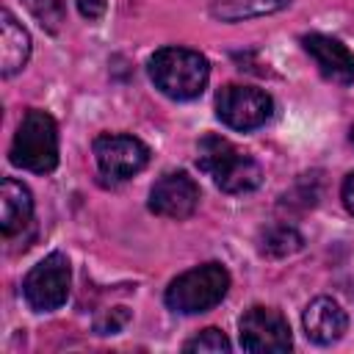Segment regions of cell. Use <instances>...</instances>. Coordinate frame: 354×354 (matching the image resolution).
Segmentation results:
<instances>
[{
  "mask_svg": "<svg viewBox=\"0 0 354 354\" xmlns=\"http://www.w3.org/2000/svg\"><path fill=\"white\" fill-rule=\"evenodd\" d=\"M301 324H304V335L318 343V346H332L343 337L346 326H348V318L343 313V307L329 299V296H318L307 304L304 315H301Z\"/></svg>",
  "mask_w": 354,
  "mask_h": 354,
  "instance_id": "obj_11",
  "label": "cell"
},
{
  "mask_svg": "<svg viewBox=\"0 0 354 354\" xmlns=\"http://www.w3.org/2000/svg\"><path fill=\"white\" fill-rule=\"evenodd\" d=\"M94 160H97V169L102 177L127 180L149 163V149L136 136L105 133V136L94 138Z\"/></svg>",
  "mask_w": 354,
  "mask_h": 354,
  "instance_id": "obj_8",
  "label": "cell"
},
{
  "mask_svg": "<svg viewBox=\"0 0 354 354\" xmlns=\"http://www.w3.org/2000/svg\"><path fill=\"white\" fill-rule=\"evenodd\" d=\"M351 141H354V127H351Z\"/></svg>",
  "mask_w": 354,
  "mask_h": 354,
  "instance_id": "obj_21",
  "label": "cell"
},
{
  "mask_svg": "<svg viewBox=\"0 0 354 354\" xmlns=\"http://www.w3.org/2000/svg\"><path fill=\"white\" fill-rule=\"evenodd\" d=\"M199 205V185L185 171L163 174L149 191V210L163 218H188Z\"/></svg>",
  "mask_w": 354,
  "mask_h": 354,
  "instance_id": "obj_9",
  "label": "cell"
},
{
  "mask_svg": "<svg viewBox=\"0 0 354 354\" xmlns=\"http://www.w3.org/2000/svg\"><path fill=\"white\" fill-rule=\"evenodd\" d=\"M149 77L171 100H194L205 91L210 66L196 50L163 47L149 58Z\"/></svg>",
  "mask_w": 354,
  "mask_h": 354,
  "instance_id": "obj_2",
  "label": "cell"
},
{
  "mask_svg": "<svg viewBox=\"0 0 354 354\" xmlns=\"http://www.w3.org/2000/svg\"><path fill=\"white\" fill-rule=\"evenodd\" d=\"M227 290H230V271L221 263H202L171 279V285L166 288V304L174 313L196 315L216 307L227 296Z\"/></svg>",
  "mask_w": 354,
  "mask_h": 354,
  "instance_id": "obj_4",
  "label": "cell"
},
{
  "mask_svg": "<svg viewBox=\"0 0 354 354\" xmlns=\"http://www.w3.org/2000/svg\"><path fill=\"white\" fill-rule=\"evenodd\" d=\"M30 224H33V196H30V191L22 183L6 177L3 185H0V227H3V235L14 238V235L25 232Z\"/></svg>",
  "mask_w": 354,
  "mask_h": 354,
  "instance_id": "obj_12",
  "label": "cell"
},
{
  "mask_svg": "<svg viewBox=\"0 0 354 354\" xmlns=\"http://www.w3.org/2000/svg\"><path fill=\"white\" fill-rule=\"evenodd\" d=\"M28 11L41 22L44 30L58 33L66 19V0H22Z\"/></svg>",
  "mask_w": 354,
  "mask_h": 354,
  "instance_id": "obj_16",
  "label": "cell"
},
{
  "mask_svg": "<svg viewBox=\"0 0 354 354\" xmlns=\"http://www.w3.org/2000/svg\"><path fill=\"white\" fill-rule=\"evenodd\" d=\"M30 55V36L28 30L8 14L3 11L0 17V69L6 77L17 75Z\"/></svg>",
  "mask_w": 354,
  "mask_h": 354,
  "instance_id": "obj_13",
  "label": "cell"
},
{
  "mask_svg": "<svg viewBox=\"0 0 354 354\" xmlns=\"http://www.w3.org/2000/svg\"><path fill=\"white\" fill-rule=\"evenodd\" d=\"M288 6L290 0H213L210 17L218 22H243V19L277 14Z\"/></svg>",
  "mask_w": 354,
  "mask_h": 354,
  "instance_id": "obj_14",
  "label": "cell"
},
{
  "mask_svg": "<svg viewBox=\"0 0 354 354\" xmlns=\"http://www.w3.org/2000/svg\"><path fill=\"white\" fill-rule=\"evenodd\" d=\"M196 163L227 194H249L263 180L260 163L252 155H246L243 149H238L230 138H221V136L199 138Z\"/></svg>",
  "mask_w": 354,
  "mask_h": 354,
  "instance_id": "obj_1",
  "label": "cell"
},
{
  "mask_svg": "<svg viewBox=\"0 0 354 354\" xmlns=\"http://www.w3.org/2000/svg\"><path fill=\"white\" fill-rule=\"evenodd\" d=\"M69 282H72V268H69L66 254L53 252L28 271L22 282V293H25V301L36 313H50L66 301Z\"/></svg>",
  "mask_w": 354,
  "mask_h": 354,
  "instance_id": "obj_5",
  "label": "cell"
},
{
  "mask_svg": "<svg viewBox=\"0 0 354 354\" xmlns=\"http://www.w3.org/2000/svg\"><path fill=\"white\" fill-rule=\"evenodd\" d=\"M238 337L243 351H254V354H282L293 346L290 337V326L285 321V315L274 307H249L241 315L238 324Z\"/></svg>",
  "mask_w": 354,
  "mask_h": 354,
  "instance_id": "obj_7",
  "label": "cell"
},
{
  "mask_svg": "<svg viewBox=\"0 0 354 354\" xmlns=\"http://www.w3.org/2000/svg\"><path fill=\"white\" fill-rule=\"evenodd\" d=\"M271 113H274V100L254 86L230 83L216 97V116L232 130H254L266 124Z\"/></svg>",
  "mask_w": 354,
  "mask_h": 354,
  "instance_id": "obj_6",
  "label": "cell"
},
{
  "mask_svg": "<svg viewBox=\"0 0 354 354\" xmlns=\"http://www.w3.org/2000/svg\"><path fill=\"white\" fill-rule=\"evenodd\" d=\"M77 8L86 19H100L105 14V0H77Z\"/></svg>",
  "mask_w": 354,
  "mask_h": 354,
  "instance_id": "obj_19",
  "label": "cell"
},
{
  "mask_svg": "<svg viewBox=\"0 0 354 354\" xmlns=\"http://www.w3.org/2000/svg\"><path fill=\"white\" fill-rule=\"evenodd\" d=\"M183 348H185V351H202V354H227L232 346H230V340H227V335H224L221 329L207 326V329H202L196 337H191Z\"/></svg>",
  "mask_w": 354,
  "mask_h": 354,
  "instance_id": "obj_17",
  "label": "cell"
},
{
  "mask_svg": "<svg viewBox=\"0 0 354 354\" xmlns=\"http://www.w3.org/2000/svg\"><path fill=\"white\" fill-rule=\"evenodd\" d=\"M301 249V235L288 224H274L260 235V252L268 257H288Z\"/></svg>",
  "mask_w": 354,
  "mask_h": 354,
  "instance_id": "obj_15",
  "label": "cell"
},
{
  "mask_svg": "<svg viewBox=\"0 0 354 354\" xmlns=\"http://www.w3.org/2000/svg\"><path fill=\"white\" fill-rule=\"evenodd\" d=\"M340 196H343V205H346V210L354 216V171H351V174H346V180H343V188H340Z\"/></svg>",
  "mask_w": 354,
  "mask_h": 354,
  "instance_id": "obj_20",
  "label": "cell"
},
{
  "mask_svg": "<svg viewBox=\"0 0 354 354\" xmlns=\"http://www.w3.org/2000/svg\"><path fill=\"white\" fill-rule=\"evenodd\" d=\"M130 321V313L127 307H113V310H105L97 321H94V332L97 335H116L122 332V326Z\"/></svg>",
  "mask_w": 354,
  "mask_h": 354,
  "instance_id": "obj_18",
  "label": "cell"
},
{
  "mask_svg": "<svg viewBox=\"0 0 354 354\" xmlns=\"http://www.w3.org/2000/svg\"><path fill=\"white\" fill-rule=\"evenodd\" d=\"M301 44L326 80L340 83V86L354 83V53L343 41L324 36V33H307L301 36Z\"/></svg>",
  "mask_w": 354,
  "mask_h": 354,
  "instance_id": "obj_10",
  "label": "cell"
},
{
  "mask_svg": "<svg viewBox=\"0 0 354 354\" xmlns=\"http://www.w3.org/2000/svg\"><path fill=\"white\" fill-rule=\"evenodd\" d=\"M11 163L33 174H47L58 166V127L47 111L30 108L11 141Z\"/></svg>",
  "mask_w": 354,
  "mask_h": 354,
  "instance_id": "obj_3",
  "label": "cell"
}]
</instances>
